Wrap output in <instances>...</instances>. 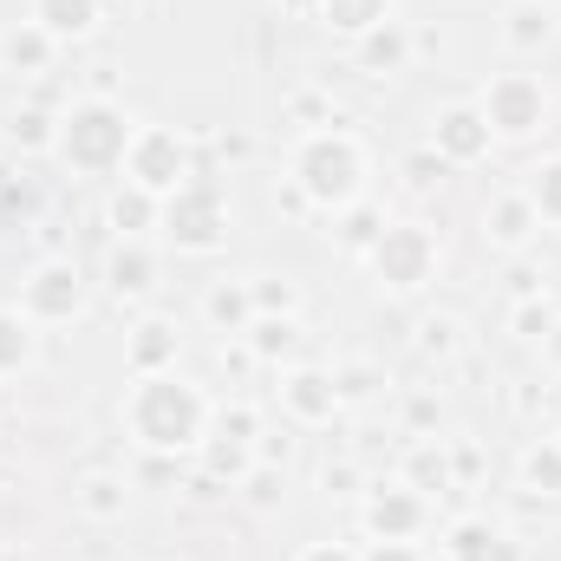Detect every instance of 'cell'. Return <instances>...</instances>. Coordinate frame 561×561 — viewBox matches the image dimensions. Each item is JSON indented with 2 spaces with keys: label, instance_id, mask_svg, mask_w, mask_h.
<instances>
[{
  "label": "cell",
  "instance_id": "4316f807",
  "mask_svg": "<svg viewBox=\"0 0 561 561\" xmlns=\"http://www.w3.org/2000/svg\"><path fill=\"white\" fill-rule=\"evenodd\" d=\"M294 340H300L294 313H262V320L249 327V346H255L262 359H280V353H294Z\"/></svg>",
  "mask_w": 561,
  "mask_h": 561
},
{
  "label": "cell",
  "instance_id": "484cf974",
  "mask_svg": "<svg viewBox=\"0 0 561 561\" xmlns=\"http://www.w3.org/2000/svg\"><path fill=\"white\" fill-rule=\"evenodd\" d=\"M523 490H536V496H561V437L556 444H536V450L523 457Z\"/></svg>",
  "mask_w": 561,
  "mask_h": 561
},
{
  "label": "cell",
  "instance_id": "277c9868",
  "mask_svg": "<svg viewBox=\"0 0 561 561\" xmlns=\"http://www.w3.org/2000/svg\"><path fill=\"white\" fill-rule=\"evenodd\" d=\"M157 229H163L183 255H216V249L229 242V196H222L209 176H190L183 190L163 196Z\"/></svg>",
  "mask_w": 561,
  "mask_h": 561
},
{
  "label": "cell",
  "instance_id": "d590c367",
  "mask_svg": "<svg viewBox=\"0 0 561 561\" xmlns=\"http://www.w3.org/2000/svg\"><path fill=\"white\" fill-rule=\"evenodd\" d=\"M359 561H424V549L419 542H373Z\"/></svg>",
  "mask_w": 561,
  "mask_h": 561
},
{
  "label": "cell",
  "instance_id": "836d02e7",
  "mask_svg": "<svg viewBox=\"0 0 561 561\" xmlns=\"http://www.w3.org/2000/svg\"><path fill=\"white\" fill-rule=\"evenodd\" d=\"M549 327H556L549 300H542V307H536V300H529V307H516V333H523V340H549Z\"/></svg>",
  "mask_w": 561,
  "mask_h": 561
},
{
  "label": "cell",
  "instance_id": "8d00e7d4",
  "mask_svg": "<svg viewBox=\"0 0 561 561\" xmlns=\"http://www.w3.org/2000/svg\"><path fill=\"white\" fill-rule=\"evenodd\" d=\"M294 561H359V556H353L346 542H313V549H300Z\"/></svg>",
  "mask_w": 561,
  "mask_h": 561
},
{
  "label": "cell",
  "instance_id": "8992f818",
  "mask_svg": "<svg viewBox=\"0 0 561 561\" xmlns=\"http://www.w3.org/2000/svg\"><path fill=\"white\" fill-rule=\"evenodd\" d=\"M477 112H483V125H490L496 138H536V131L549 125V85H542L536 72H496V79L483 85Z\"/></svg>",
  "mask_w": 561,
  "mask_h": 561
},
{
  "label": "cell",
  "instance_id": "e0dca14e",
  "mask_svg": "<svg viewBox=\"0 0 561 561\" xmlns=\"http://www.w3.org/2000/svg\"><path fill=\"white\" fill-rule=\"evenodd\" d=\"M176 353H183V333H176L170 320H144L138 333H131V346H125L131 373H170Z\"/></svg>",
  "mask_w": 561,
  "mask_h": 561
},
{
  "label": "cell",
  "instance_id": "5b68a950",
  "mask_svg": "<svg viewBox=\"0 0 561 561\" xmlns=\"http://www.w3.org/2000/svg\"><path fill=\"white\" fill-rule=\"evenodd\" d=\"M366 268L392 294H419L424 280L437 275V236L419 229V222H386L373 236V249H366Z\"/></svg>",
  "mask_w": 561,
  "mask_h": 561
},
{
  "label": "cell",
  "instance_id": "52a82bcc",
  "mask_svg": "<svg viewBox=\"0 0 561 561\" xmlns=\"http://www.w3.org/2000/svg\"><path fill=\"white\" fill-rule=\"evenodd\" d=\"M125 176L138 183L144 196H170V190H183L196 170H190V138L183 131H170V125H138V138L125 150Z\"/></svg>",
  "mask_w": 561,
  "mask_h": 561
},
{
  "label": "cell",
  "instance_id": "30bf717a",
  "mask_svg": "<svg viewBox=\"0 0 561 561\" xmlns=\"http://www.w3.org/2000/svg\"><path fill=\"white\" fill-rule=\"evenodd\" d=\"M490 144H496V131L483 125L477 105H450V112L431 118V150H437V163H483Z\"/></svg>",
  "mask_w": 561,
  "mask_h": 561
},
{
  "label": "cell",
  "instance_id": "ffe728a7",
  "mask_svg": "<svg viewBox=\"0 0 561 561\" xmlns=\"http://www.w3.org/2000/svg\"><path fill=\"white\" fill-rule=\"evenodd\" d=\"M333 33H346V39H366L373 26H386L392 20V0H320L313 7Z\"/></svg>",
  "mask_w": 561,
  "mask_h": 561
},
{
  "label": "cell",
  "instance_id": "9a60e30c",
  "mask_svg": "<svg viewBox=\"0 0 561 561\" xmlns=\"http://www.w3.org/2000/svg\"><path fill=\"white\" fill-rule=\"evenodd\" d=\"M105 287H112L118 300H144V294L157 287V255L125 236V242L112 249V262H105Z\"/></svg>",
  "mask_w": 561,
  "mask_h": 561
},
{
  "label": "cell",
  "instance_id": "4fadbf2b",
  "mask_svg": "<svg viewBox=\"0 0 561 561\" xmlns=\"http://www.w3.org/2000/svg\"><path fill=\"white\" fill-rule=\"evenodd\" d=\"M249 444H255V412H249V405H229V412L216 419V437H209L216 477H249Z\"/></svg>",
  "mask_w": 561,
  "mask_h": 561
},
{
  "label": "cell",
  "instance_id": "d6986e66",
  "mask_svg": "<svg viewBox=\"0 0 561 561\" xmlns=\"http://www.w3.org/2000/svg\"><path fill=\"white\" fill-rule=\"evenodd\" d=\"M503 39H510L516 53L549 46V39H556V7H549V0H516V7L503 13Z\"/></svg>",
  "mask_w": 561,
  "mask_h": 561
},
{
  "label": "cell",
  "instance_id": "d6a6232c",
  "mask_svg": "<svg viewBox=\"0 0 561 561\" xmlns=\"http://www.w3.org/2000/svg\"><path fill=\"white\" fill-rule=\"evenodd\" d=\"M419 346H424V353H450V346H457V320H450V313L424 320V327H419Z\"/></svg>",
  "mask_w": 561,
  "mask_h": 561
},
{
  "label": "cell",
  "instance_id": "8fae6325",
  "mask_svg": "<svg viewBox=\"0 0 561 561\" xmlns=\"http://www.w3.org/2000/svg\"><path fill=\"white\" fill-rule=\"evenodd\" d=\"M280 405L300 424H333V412H340V379L320 373V366H300V373L280 379Z\"/></svg>",
  "mask_w": 561,
  "mask_h": 561
},
{
  "label": "cell",
  "instance_id": "7c38bea8",
  "mask_svg": "<svg viewBox=\"0 0 561 561\" xmlns=\"http://www.w3.org/2000/svg\"><path fill=\"white\" fill-rule=\"evenodd\" d=\"M536 229H542V216H536V203H529L523 190H503V196L483 209V242H496V249H523Z\"/></svg>",
  "mask_w": 561,
  "mask_h": 561
},
{
  "label": "cell",
  "instance_id": "cb8c5ba5",
  "mask_svg": "<svg viewBox=\"0 0 561 561\" xmlns=\"http://www.w3.org/2000/svg\"><path fill=\"white\" fill-rule=\"evenodd\" d=\"M405 483H412L419 496H431V490H450V457H444V444H437V437L412 444V457H405Z\"/></svg>",
  "mask_w": 561,
  "mask_h": 561
},
{
  "label": "cell",
  "instance_id": "5bb4252c",
  "mask_svg": "<svg viewBox=\"0 0 561 561\" xmlns=\"http://www.w3.org/2000/svg\"><path fill=\"white\" fill-rule=\"evenodd\" d=\"M444 556L450 561H516V542H510L490 516H463V523H450Z\"/></svg>",
  "mask_w": 561,
  "mask_h": 561
},
{
  "label": "cell",
  "instance_id": "e575fe53",
  "mask_svg": "<svg viewBox=\"0 0 561 561\" xmlns=\"http://www.w3.org/2000/svg\"><path fill=\"white\" fill-rule=\"evenodd\" d=\"M379 229H386V222H379V216H373V209H359V216H353V222H346V229H340V236H346V242H353V249H373V236H379Z\"/></svg>",
  "mask_w": 561,
  "mask_h": 561
},
{
  "label": "cell",
  "instance_id": "6da1fadb",
  "mask_svg": "<svg viewBox=\"0 0 561 561\" xmlns=\"http://www.w3.org/2000/svg\"><path fill=\"white\" fill-rule=\"evenodd\" d=\"M125 424L144 450H196L209 437V399L170 366V373H138L131 399H125Z\"/></svg>",
  "mask_w": 561,
  "mask_h": 561
},
{
  "label": "cell",
  "instance_id": "603a6c76",
  "mask_svg": "<svg viewBox=\"0 0 561 561\" xmlns=\"http://www.w3.org/2000/svg\"><path fill=\"white\" fill-rule=\"evenodd\" d=\"M20 366H33V320L20 307H0V379H13Z\"/></svg>",
  "mask_w": 561,
  "mask_h": 561
},
{
  "label": "cell",
  "instance_id": "f1b7e54d",
  "mask_svg": "<svg viewBox=\"0 0 561 561\" xmlns=\"http://www.w3.org/2000/svg\"><path fill=\"white\" fill-rule=\"evenodd\" d=\"M523 196L536 203L542 222H561V157L556 163H542V170H529V190H523Z\"/></svg>",
  "mask_w": 561,
  "mask_h": 561
},
{
  "label": "cell",
  "instance_id": "ba28073f",
  "mask_svg": "<svg viewBox=\"0 0 561 561\" xmlns=\"http://www.w3.org/2000/svg\"><path fill=\"white\" fill-rule=\"evenodd\" d=\"M20 313L26 320H79L85 313V275L79 262H39L20 287Z\"/></svg>",
  "mask_w": 561,
  "mask_h": 561
},
{
  "label": "cell",
  "instance_id": "ac0fdd59",
  "mask_svg": "<svg viewBox=\"0 0 561 561\" xmlns=\"http://www.w3.org/2000/svg\"><path fill=\"white\" fill-rule=\"evenodd\" d=\"M26 20H39V26L66 46V39H85V33L99 26V0H33Z\"/></svg>",
  "mask_w": 561,
  "mask_h": 561
},
{
  "label": "cell",
  "instance_id": "83f0119b",
  "mask_svg": "<svg viewBox=\"0 0 561 561\" xmlns=\"http://www.w3.org/2000/svg\"><path fill=\"white\" fill-rule=\"evenodd\" d=\"M72 503H79L85 516H125V483H118V477H85Z\"/></svg>",
  "mask_w": 561,
  "mask_h": 561
},
{
  "label": "cell",
  "instance_id": "f546056e",
  "mask_svg": "<svg viewBox=\"0 0 561 561\" xmlns=\"http://www.w3.org/2000/svg\"><path fill=\"white\" fill-rule=\"evenodd\" d=\"M242 483H249V503H255V510H275L280 496H287V477H280L275 463H262V470H249Z\"/></svg>",
  "mask_w": 561,
  "mask_h": 561
},
{
  "label": "cell",
  "instance_id": "7a4b0ae2",
  "mask_svg": "<svg viewBox=\"0 0 561 561\" xmlns=\"http://www.w3.org/2000/svg\"><path fill=\"white\" fill-rule=\"evenodd\" d=\"M294 183L313 209H353L366 196V150L353 131H307L294 150Z\"/></svg>",
  "mask_w": 561,
  "mask_h": 561
},
{
  "label": "cell",
  "instance_id": "9c48e42d",
  "mask_svg": "<svg viewBox=\"0 0 561 561\" xmlns=\"http://www.w3.org/2000/svg\"><path fill=\"white\" fill-rule=\"evenodd\" d=\"M424 523H431V496H419L412 483H379L366 496V536L373 542H412V536H424Z\"/></svg>",
  "mask_w": 561,
  "mask_h": 561
},
{
  "label": "cell",
  "instance_id": "7402d4cb",
  "mask_svg": "<svg viewBox=\"0 0 561 561\" xmlns=\"http://www.w3.org/2000/svg\"><path fill=\"white\" fill-rule=\"evenodd\" d=\"M203 313H209L222 333H242V327H255V294H249L242 280H236V287H229V280H216V287H209V300H203Z\"/></svg>",
  "mask_w": 561,
  "mask_h": 561
},
{
  "label": "cell",
  "instance_id": "74e56055",
  "mask_svg": "<svg viewBox=\"0 0 561 561\" xmlns=\"http://www.w3.org/2000/svg\"><path fill=\"white\" fill-rule=\"evenodd\" d=\"M549 359H556V366H561V320H556V327H549Z\"/></svg>",
  "mask_w": 561,
  "mask_h": 561
},
{
  "label": "cell",
  "instance_id": "4dcf8cb0",
  "mask_svg": "<svg viewBox=\"0 0 561 561\" xmlns=\"http://www.w3.org/2000/svg\"><path fill=\"white\" fill-rule=\"evenodd\" d=\"M7 131H13V144L39 150V144H53V131H59V125H46V112H13V125H7Z\"/></svg>",
  "mask_w": 561,
  "mask_h": 561
},
{
  "label": "cell",
  "instance_id": "d4e9b609",
  "mask_svg": "<svg viewBox=\"0 0 561 561\" xmlns=\"http://www.w3.org/2000/svg\"><path fill=\"white\" fill-rule=\"evenodd\" d=\"M359 66L379 72V79L405 66V33H399V20H386V26H373V33L359 39Z\"/></svg>",
  "mask_w": 561,
  "mask_h": 561
},
{
  "label": "cell",
  "instance_id": "3957f363",
  "mask_svg": "<svg viewBox=\"0 0 561 561\" xmlns=\"http://www.w3.org/2000/svg\"><path fill=\"white\" fill-rule=\"evenodd\" d=\"M131 138H138V125L125 118V105H112V99H79V105L59 118L53 150H59L72 170H85V176H105V170H118V163H125Z\"/></svg>",
  "mask_w": 561,
  "mask_h": 561
},
{
  "label": "cell",
  "instance_id": "44dd1931",
  "mask_svg": "<svg viewBox=\"0 0 561 561\" xmlns=\"http://www.w3.org/2000/svg\"><path fill=\"white\" fill-rule=\"evenodd\" d=\"M157 216H163V203H157V196H144L138 183H131V190H118V196H112V209H105V222H112L118 236H131V242H144V236L157 229Z\"/></svg>",
  "mask_w": 561,
  "mask_h": 561
},
{
  "label": "cell",
  "instance_id": "2e32d148",
  "mask_svg": "<svg viewBox=\"0 0 561 561\" xmlns=\"http://www.w3.org/2000/svg\"><path fill=\"white\" fill-rule=\"evenodd\" d=\"M53 53H59V39H53L39 20H13V26L0 33V66H7V72H46Z\"/></svg>",
  "mask_w": 561,
  "mask_h": 561
},
{
  "label": "cell",
  "instance_id": "1f68e13d",
  "mask_svg": "<svg viewBox=\"0 0 561 561\" xmlns=\"http://www.w3.org/2000/svg\"><path fill=\"white\" fill-rule=\"evenodd\" d=\"M249 294H255V313H294V287H287V280H255V287H249Z\"/></svg>",
  "mask_w": 561,
  "mask_h": 561
},
{
  "label": "cell",
  "instance_id": "f35d334b",
  "mask_svg": "<svg viewBox=\"0 0 561 561\" xmlns=\"http://www.w3.org/2000/svg\"><path fill=\"white\" fill-rule=\"evenodd\" d=\"M280 7H287V13H313L320 0H280Z\"/></svg>",
  "mask_w": 561,
  "mask_h": 561
}]
</instances>
